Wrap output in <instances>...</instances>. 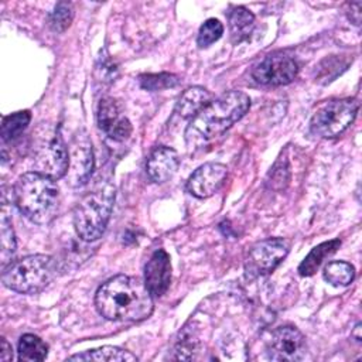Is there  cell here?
Wrapping results in <instances>:
<instances>
[{"label": "cell", "instance_id": "9a60e30c", "mask_svg": "<svg viewBox=\"0 0 362 362\" xmlns=\"http://www.w3.org/2000/svg\"><path fill=\"white\" fill-rule=\"evenodd\" d=\"M180 165L178 153L167 146H160L151 151L146 163V171L154 182L170 180Z\"/></svg>", "mask_w": 362, "mask_h": 362}, {"label": "cell", "instance_id": "8992f818", "mask_svg": "<svg viewBox=\"0 0 362 362\" xmlns=\"http://www.w3.org/2000/svg\"><path fill=\"white\" fill-rule=\"evenodd\" d=\"M34 167L52 180L66 175L69 167V150L57 129H45L34 144Z\"/></svg>", "mask_w": 362, "mask_h": 362}, {"label": "cell", "instance_id": "44dd1931", "mask_svg": "<svg viewBox=\"0 0 362 362\" xmlns=\"http://www.w3.org/2000/svg\"><path fill=\"white\" fill-rule=\"evenodd\" d=\"M324 279L337 287H344L352 283L355 277V269L351 263L342 262V260H334L325 264L324 272H322Z\"/></svg>", "mask_w": 362, "mask_h": 362}, {"label": "cell", "instance_id": "5b68a950", "mask_svg": "<svg viewBox=\"0 0 362 362\" xmlns=\"http://www.w3.org/2000/svg\"><path fill=\"white\" fill-rule=\"evenodd\" d=\"M57 260L48 255H30L10 262L1 274L3 284L21 294L44 290L57 276Z\"/></svg>", "mask_w": 362, "mask_h": 362}, {"label": "cell", "instance_id": "2e32d148", "mask_svg": "<svg viewBox=\"0 0 362 362\" xmlns=\"http://www.w3.org/2000/svg\"><path fill=\"white\" fill-rule=\"evenodd\" d=\"M211 98L212 95L205 88L191 86L181 93L175 105V113L184 119H192L211 102Z\"/></svg>", "mask_w": 362, "mask_h": 362}, {"label": "cell", "instance_id": "3957f363", "mask_svg": "<svg viewBox=\"0 0 362 362\" xmlns=\"http://www.w3.org/2000/svg\"><path fill=\"white\" fill-rule=\"evenodd\" d=\"M13 198L21 214L40 225L51 222L59 208V188L55 180L37 171L18 177Z\"/></svg>", "mask_w": 362, "mask_h": 362}, {"label": "cell", "instance_id": "30bf717a", "mask_svg": "<svg viewBox=\"0 0 362 362\" xmlns=\"http://www.w3.org/2000/svg\"><path fill=\"white\" fill-rule=\"evenodd\" d=\"M305 338L291 325L279 327L267 344V358L272 361H301L305 356Z\"/></svg>", "mask_w": 362, "mask_h": 362}, {"label": "cell", "instance_id": "52a82bcc", "mask_svg": "<svg viewBox=\"0 0 362 362\" xmlns=\"http://www.w3.org/2000/svg\"><path fill=\"white\" fill-rule=\"evenodd\" d=\"M358 107V102L352 98L335 99L324 103L311 117V133L324 139L339 136L355 120Z\"/></svg>", "mask_w": 362, "mask_h": 362}, {"label": "cell", "instance_id": "484cf974", "mask_svg": "<svg viewBox=\"0 0 362 362\" xmlns=\"http://www.w3.org/2000/svg\"><path fill=\"white\" fill-rule=\"evenodd\" d=\"M223 34V25L216 18H208L198 31L197 44L199 48H206L215 41H218Z\"/></svg>", "mask_w": 362, "mask_h": 362}, {"label": "cell", "instance_id": "8fae6325", "mask_svg": "<svg viewBox=\"0 0 362 362\" xmlns=\"http://www.w3.org/2000/svg\"><path fill=\"white\" fill-rule=\"evenodd\" d=\"M93 171L92 143L86 133L74 137L69 147V167L66 180L71 187H81L88 182Z\"/></svg>", "mask_w": 362, "mask_h": 362}, {"label": "cell", "instance_id": "4fadbf2b", "mask_svg": "<svg viewBox=\"0 0 362 362\" xmlns=\"http://www.w3.org/2000/svg\"><path fill=\"white\" fill-rule=\"evenodd\" d=\"M98 124L113 140H124L132 133V124L113 98H103L98 105Z\"/></svg>", "mask_w": 362, "mask_h": 362}, {"label": "cell", "instance_id": "603a6c76", "mask_svg": "<svg viewBox=\"0 0 362 362\" xmlns=\"http://www.w3.org/2000/svg\"><path fill=\"white\" fill-rule=\"evenodd\" d=\"M140 86L147 90H161L167 88H174L180 83V78L173 74L161 72V74H147L139 78Z\"/></svg>", "mask_w": 362, "mask_h": 362}, {"label": "cell", "instance_id": "d4e9b609", "mask_svg": "<svg viewBox=\"0 0 362 362\" xmlns=\"http://www.w3.org/2000/svg\"><path fill=\"white\" fill-rule=\"evenodd\" d=\"M72 17H74V10H72V6L69 3H58L54 10L49 13L48 16V24L51 27L52 31L55 33H62L65 31L71 21H72Z\"/></svg>", "mask_w": 362, "mask_h": 362}, {"label": "cell", "instance_id": "ffe728a7", "mask_svg": "<svg viewBox=\"0 0 362 362\" xmlns=\"http://www.w3.org/2000/svg\"><path fill=\"white\" fill-rule=\"evenodd\" d=\"M48 355V345L33 334H25L18 342V359L27 362L44 361Z\"/></svg>", "mask_w": 362, "mask_h": 362}, {"label": "cell", "instance_id": "d6986e66", "mask_svg": "<svg viewBox=\"0 0 362 362\" xmlns=\"http://www.w3.org/2000/svg\"><path fill=\"white\" fill-rule=\"evenodd\" d=\"M339 246H341L339 239H332V240L317 245L315 247L311 249V252L300 263L298 273L301 276H313L317 272V269L320 267V264L322 263V260L325 257L331 256Z\"/></svg>", "mask_w": 362, "mask_h": 362}, {"label": "cell", "instance_id": "e0dca14e", "mask_svg": "<svg viewBox=\"0 0 362 362\" xmlns=\"http://www.w3.org/2000/svg\"><path fill=\"white\" fill-rule=\"evenodd\" d=\"M68 361H96V362H133L137 358L129 351L120 349L117 346L105 345L96 349H89L68 358Z\"/></svg>", "mask_w": 362, "mask_h": 362}, {"label": "cell", "instance_id": "ba28073f", "mask_svg": "<svg viewBox=\"0 0 362 362\" xmlns=\"http://www.w3.org/2000/svg\"><path fill=\"white\" fill-rule=\"evenodd\" d=\"M288 253V243L281 238L264 239L255 243L245 260L247 279H255L272 273Z\"/></svg>", "mask_w": 362, "mask_h": 362}, {"label": "cell", "instance_id": "7a4b0ae2", "mask_svg": "<svg viewBox=\"0 0 362 362\" xmlns=\"http://www.w3.org/2000/svg\"><path fill=\"white\" fill-rule=\"evenodd\" d=\"M250 107V99L240 90H229L201 109L185 129V143L197 150L221 136L242 119Z\"/></svg>", "mask_w": 362, "mask_h": 362}, {"label": "cell", "instance_id": "7c38bea8", "mask_svg": "<svg viewBox=\"0 0 362 362\" xmlns=\"http://www.w3.org/2000/svg\"><path fill=\"white\" fill-rule=\"evenodd\" d=\"M226 175V165L221 163H205L189 175L187 189L197 198H208L223 185Z\"/></svg>", "mask_w": 362, "mask_h": 362}, {"label": "cell", "instance_id": "4316f807", "mask_svg": "<svg viewBox=\"0 0 362 362\" xmlns=\"http://www.w3.org/2000/svg\"><path fill=\"white\" fill-rule=\"evenodd\" d=\"M11 345L6 341V338H1V348H0V361L7 362L13 359V352H11Z\"/></svg>", "mask_w": 362, "mask_h": 362}, {"label": "cell", "instance_id": "5bb4252c", "mask_svg": "<svg viewBox=\"0 0 362 362\" xmlns=\"http://www.w3.org/2000/svg\"><path fill=\"white\" fill-rule=\"evenodd\" d=\"M171 281V262L165 250H156L144 267V284L154 297L163 296Z\"/></svg>", "mask_w": 362, "mask_h": 362}, {"label": "cell", "instance_id": "ac0fdd59", "mask_svg": "<svg viewBox=\"0 0 362 362\" xmlns=\"http://www.w3.org/2000/svg\"><path fill=\"white\" fill-rule=\"evenodd\" d=\"M255 27V16L245 7H235L229 13V33L235 44L249 38Z\"/></svg>", "mask_w": 362, "mask_h": 362}, {"label": "cell", "instance_id": "f1b7e54d", "mask_svg": "<svg viewBox=\"0 0 362 362\" xmlns=\"http://www.w3.org/2000/svg\"><path fill=\"white\" fill-rule=\"evenodd\" d=\"M361 329H362V328H361V324L358 322V324L355 325V328H354L352 334H351V335H352L358 342H361V339H362V337H361Z\"/></svg>", "mask_w": 362, "mask_h": 362}, {"label": "cell", "instance_id": "83f0119b", "mask_svg": "<svg viewBox=\"0 0 362 362\" xmlns=\"http://www.w3.org/2000/svg\"><path fill=\"white\" fill-rule=\"evenodd\" d=\"M361 3H351V10H352V17H351V20L356 24V25H359V23H361Z\"/></svg>", "mask_w": 362, "mask_h": 362}, {"label": "cell", "instance_id": "cb8c5ba5", "mask_svg": "<svg viewBox=\"0 0 362 362\" xmlns=\"http://www.w3.org/2000/svg\"><path fill=\"white\" fill-rule=\"evenodd\" d=\"M0 236H1L0 238L1 260H3V266H6L8 259L16 252V238H14V232L11 228V222L7 218L4 211L1 214V221H0Z\"/></svg>", "mask_w": 362, "mask_h": 362}, {"label": "cell", "instance_id": "6da1fadb", "mask_svg": "<svg viewBox=\"0 0 362 362\" xmlns=\"http://www.w3.org/2000/svg\"><path fill=\"white\" fill-rule=\"evenodd\" d=\"M95 305L102 317L112 321H141L154 308L144 281L124 274L109 279L98 288Z\"/></svg>", "mask_w": 362, "mask_h": 362}, {"label": "cell", "instance_id": "9c48e42d", "mask_svg": "<svg viewBox=\"0 0 362 362\" xmlns=\"http://www.w3.org/2000/svg\"><path fill=\"white\" fill-rule=\"evenodd\" d=\"M298 65L290 55L274 52L264 57L252 71L253 79L266 86H281L294 81Z\"/></svg>", "mask_w": 362, "mask_h": 362}, {"label": "cell", "instance_id": "277c9868", "mask_svg": "<svg viewBox=\"0 0 362 362\" xmlns=\"http://www.w3.org/2000/svg\"><path fill=\"white\" fill-rule=\"evenodd\" d=\"M115 187L109 182L85 195L74 209V226L85 242L99 239L109 223L115 204Z\"/></svg>", "mask_w": 362, "mask_h": 362}, {"label": "cell", "instance_id": "7402d4cb", "mask_svg": "<svg viewBox=\"0 0 362 362\" xmlns=\"http://www.w3.org/2000/svg\"><path fill=\"white\" fill-rule=\"evenodd\" d=\"M30 120L31 113L28 110L16 112L13 115L6 116L1 123V139L4 141H8L18 137L27 129Z\"/></svg>", "mask_w": 362, "mask_h": 362}]
</instances>
